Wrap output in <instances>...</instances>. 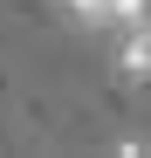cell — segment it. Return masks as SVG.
<instances>
[{
	"label": "cell",
	"instance_id": "6da1fadb",
	"mask_svg": "<svg viewBox=\"0 0 151 158\" xmlns=\"http://www.w3.org/2000/svg\"><path fill=\"white\" fill-rule=\"evenodd\" d=\"M117 69L131 76V83H151V14H144V21H131V41H124Z\"/></svg>",
	"mask_w": 151,
	"mask_h": 158
}]
</instances>
